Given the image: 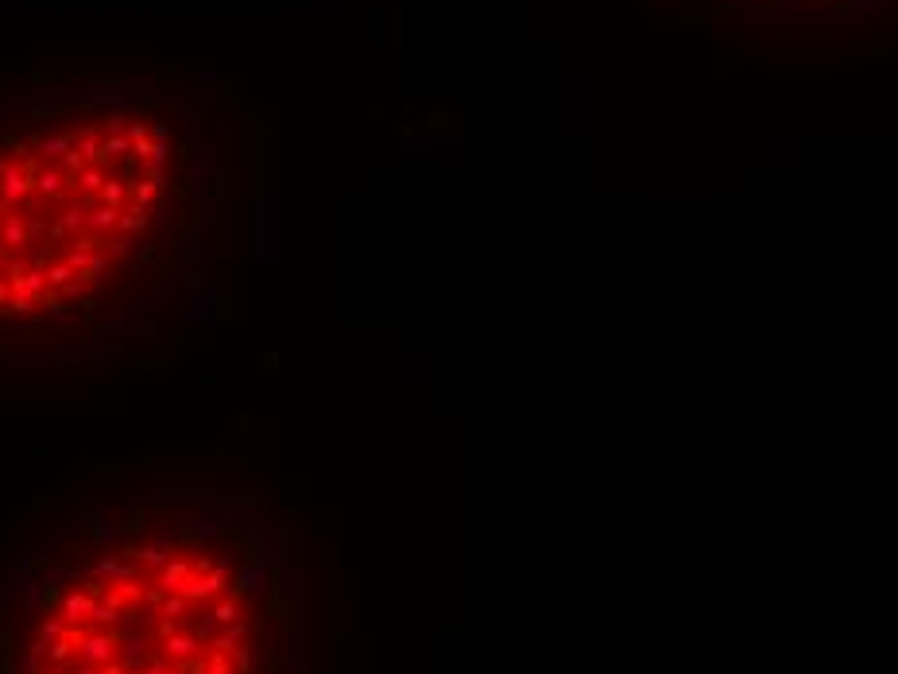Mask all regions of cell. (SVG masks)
<instances>
[{"instance_id": "obj_20", "label": "cell", "mask_w": 898, "mask_h": 674, "mask_svg": "<svg viewBox=\"0 0 898 674\" xmlns=\"http://www.w3.org/2000/svg\"><path fill=\"white\" fill-rule=\"evenodd\" d=\"M182 612H186V597L175 593V597H166V601H163V616H166V620H182Z\"/></svg>"}, {"instance_id": "obj_7", "label": "cell", "mask_w": 898, "mask_h": 674, "mask_svg": "<svg viewBox=\"0 0 898 674\" xmlns=\"http://www.w3.org/2000/svg\"><path fill=\"white\" fill-rule=\"evenodd\" d=\"M198 635H186V632H175V635H166L163 639V651L171 655V659H178V663H182V659H194L198 655Z\"/></svg>"}, {"instance_id": "obj_9", "label": "cell", "mask_w": 898, "mask_h": 674, "mask_svg": "<svg viewBox=\"0 0 898 674\" xmlns=\"http://www.w3.org/2000/svg\"><path fill=\"white\" fill-rule=\"evenodd\" d=\"M105 182L108 178H105V171H101V163H89L74 175V190H82V194H93V190H101Z\"/></svg>"}, {"instance_id": "obj_15", "label": "cell", "mask_w": 898, "mask_h": 674, "mask_svg": "<svg viewBox=\"0 0 898 674\" xmlns=\"http://www.w3.org/2000/svg\"><path fill=\"white\" fill-rule=\"evenodd\" d=\"M236 612H240V597H224L209 616H213L217 624H236Z\"/></svg>"}, {"instance_id": "obj_13", "label": "cell", "mask_w": 898, "mask_h": 674, "mask_svg": "<svg viewBox=\"0 0 898 674\" xmlns=\"http://www.w3.org/2000/svg\"><path fill=\"white\" fill-rule=\"evenodd\" d=\"M74 147V136H47V140H39V156L43 159H62Z\"/></svg>"}, {"instance_id": "obj_26", "label": "cell", "mask_w": 898, "mask_h": 674, "mask_svg": "<svg viewBox=\"0 0 898 674\" xmlns=\"http://www.w3.org/2000/svg\"><path fill=\"white\" fill-rule=\"evenodd\" d=\"M124 128V117H108V132H120Z\"/></svg>"}, {"instance_id": "obj_1", "label": "cell", "mask_w": 898, "mask_h": 674, "mask_svg": "<svg viewBox=\"0 0 898 674\" xmlns=\"http://www.w3.org/2000/svg\"><path fill=\"white\" fill-rule=\"evenodd\" d=\"M120 647V632H105V635H82L78 639V651L89 666H105L113 663V655Z\"/></svg>"}, {"instance_id": "obj_19", "label": "cell", "mask_w": 898, "mask_h": 674, "mask_svg": "<svg viewBox=\"0 0 898 674\" xmlns=\"http://www.w3.org/2000/svg\"><path fill=\"white\" fill-rule=\"evenodd\" d=\"M74 275H78V272H74L70 264H50V268H47V279H50L55 287H66Z\"/></svg>"}, {"instance_id": "obj_25", "label": "cell", "mask_w": 898, "mask_h": 674, "mask_svg": "<svg viewBox=\"0 0 898 674\" xmlns=\"http://www.w3.org/2000/svg\"><path fill=\"white\" fill-rule=\"evenodd\" d=\"M144 674H166V666H163V663H159V659H151V663H147V666H144Z\"/></svg>"}, {"instance_id": "obj_16", "label": "cell", "mask_w": 898, "mask_h": 674, "mask_svg": "<svg viewBox=\"0 0 898 674\" xmlns=\"http://www.w3.org/2000/svg\"><path fill=\"white\" fill-rule=\"evenodd\" d=\"M124 198H128V186L117 182V178H108V182L101 186V202H105V205H117V209H120V202H124Z\"/></svg>"}, {"instance_id": "obj_29", "label": "cell", "mask_w": 898, "mask_h": 674, "mask_svg": "<svg viewBox=\"0 0 898 674\" xmlns=\"http://www.w3.org/2000/svg\"><path fill=\"white\" fill-rule=\"evenodd\" d=\"M70 674H97V671H93V666L86 663V666H78V671H70Z\"/></svg>"}, {"instance_id": "obj_27", "label": "cell", "mask_w": 898, "mask_h": 674, "mask_svg": "<svg viewBox=\"0 0 898 674\" xmlns=\"http://www.w3.org/2000/svg\"><path fill=\"white\" fill-rule=\"evenodd\" d=\"M8 252H12V248L0 245V272H8Z\"/></svg>"}, {"instance_id": "obj_14", "label": "cell", "mask_w": 898, "mask_h": 674, "mask_svg": "<svg viewBox=\"0 0 898 674\" xmlns=\"http://www.w3.org/2000/svg\"><path fill=\"white\" fill-rule=\"evenodd\" d=\"M0 674H16V635H0Z\"/></svg>"}, {"instance_id": "obj_11", "label": "cell", "mask_w": 898, "mask_h": 674, "mask_svg": "<svg viewBox=\"0 0 898 674\" xmlns=\"http://www.w3.org/2000/svg\"><path fill=\"white\" fill-rule=\"evenodd\" d=\"M113 156H132V140L120 136V132H108L101 140V159H113Z\"/></svg>"}, {"instance_id": "obj_8", "label": "cell", "mask_w": 898, "mask_h": 674, "mask_svg": "<svg viewBox=\"0 0 898 674\" xmlns=\"http://www.w3.org/2000/svg\"><path fill=\"white\" fill-rule=\"evenodd\" d=\"M86 225L93 229V233H105V229H120V209H117V205H105V202H101L97 209H93V214L86 217Z\"/></svg>"}, {"instance_id": "obj_23", "label": "cell", "mask_w": 898, "mask_h": 674, "mask_svg": "<svg viewBox=\"0 0 898 674\" xmlns=\"http://www.w3.org/2000/svg\"><path fill=\"white\" fill-rule=\"evenodd\" d=\"M132 252V236H117V241H108V256H128Z\"/></svg>"}, {"instance_id": "obj_18", "label": "cell", "mask_w": 898, "mask_h": 674, "mask_svg": "<svg viewBox=\"0 0 898 674\" xmlns=\"http://www.w3.org/2000/svg\"><path fill=\"white\" fill-rule=\"evenodd\" d=\"M8 310H12V314H28V310H35V294H28V291H12Z\"/></svg>"}, {"instance_id": "obj_12", "label": "cell", "mask_w": 898, "mask_h": 674, "mask_svg": "<svg viewBox=\"0 0 898 674\" xmlns=\"http://www.w3.org/2000/svg\"><path fill=\"white\" fill-rule=\"evenodd\" d=\"M86 217H89V214H82L78 205H74V209H66V214H62V221L50 229V236L59 241V236H66V233H78L82 225H86Z\"/></svg>"}, {"instance_id": "obj_4", "label": "cell", "mask_w": 898, "mask_h": 674, "mask_svg": "<svg viewBox=\"0 0 898 674\" xmlns=\"http://www.w3.org/2000/svg\"><path fill=\"white\" fill-rule=\"evenodd\" d=\"M89 574L101 581H136V566H128L120 558H101L97 566H89Z\"/></svg>"}, {"instance_id": "obj_6", "label": "cell", "mask_w": 898, "mask_h": 674, "mask_svg": "<svg viewBox=\"0 0 898 674\" xmlns=\"http://www.w3.org/2000/svg\"><path fill=\"white\" fill-rule=\"evenodd\" d=\"M35 190L43 198H62L66 194V175L59 167H43V171H35Z\"/></svg>"}, {"instance_id": "obj_5", "label": "cell", "mask_w": 898, "mask_h": 674, "mask_svg": "<svg viewBox=\"0 0 898 674\" xmlns=\"http://www.w3.org/2000/svg\"><path fill=\"white\" fill-rule=\"evenodd\" d=\"M28 225H23V217L20 214H4L0 217V245L4 248H20V245H28Z\"/></svg>"}, {"instance_id": "obj_10", "label": "cell", "mask_w": 898, "mask_h": 674, "mask_svg": "<svg viewBox=\"0 0 898 674\" xmlns=\"http://www.w3.org/2000/svg\"><path fill=\"white\" fill-rule=\"evenodd\" d=\"M186 577H190V562H182V558H178V562H166V566H163V589L182 597V581H186Z\"/></svg>"}, {"instance_id": "obj_22", "label": "cell", "mask_w": 898, "mask_h": 674, "mask_svg": "<svg viewBox=\"0 0 898 674\" xmlns=\"http://www.w3.org/2000/svg\"><path fill=\"white\" fill-rule=\"evenodd\" d=\"M117 608H108L105 601H101V605H93V620H101V624H117Z\"/></svg>"}, {"instance_id": "obj_28", "label": "cell", "mask_w": 898, "mask_h": 674, "mask_svg": "<svg viewBox=\"0 0 898 674\" xmlns=\"http://www.w3.org/2000/svg\"><path fill=\"white\" fill-rule=\"evenodd\" d=\"M12 299V283H0V303H8Z\"/></svg>"}, {"instance_id": "obj_21", "label": "cell", "mask_w": 898, "mask_h": 674, "mask_svg": "<svg viewBox=\"0 0 898 674\" xmlns=\"http://www.w3.org/2000/svg\"><path fill=\"white\" fill-rule=\"evenodd\" d=\"M66 635V624L62 620H43V632H39V639H47V644H55V639H62Z\"/></svg>"}, {"instance_id": "obj_24", "label": "cell", "mask_w": 898, "mask_h": 674, "mask_svg": "<svg viewBox=\"0 0 898 674\" xmlns=\"http://www.w3.org/2000/svg\"><path fill=\"white\" fill-rule=\"evenodd\" d=\"M128 140H132V144L147 140V124H144V120H132V124H128Z\"/></svg>"}, {"instance_id": "obj_3", "label": "cell", "mask_w": 898, "mask_h": 674, "mask_svg": "<svg viewBox=\"0 0 898 674\" xmlns=\"http://www.w3.org/2000/svg\"><path fill=\"white\" fill-rule=\"evenodd\" d=\"M93 597H86V593H66L62 597V624H82L86 616H93Z\"/></svg>"}, {"instance_id": "obj_2", "label": "cell", "mask_w": 898, "mask_h": 674, "mask_svg": "<svg viewBox=\"0 0 898 674\" xmlns=\"http://www.w3.org/2000/svg\"><path fill=\"white\" fill-rule=\"evenodd\" d=\"M264 577H267V566H260V562H245L240 566V574H236V581H233V597H252V593H260L264 589Z\"/></svg>"}, {"instance_id": "obj_17", "label": "cell", "mask_w": 898, "mask_h": 674, "mask_svg": "<svg viewBox=\"0 0 898 674\" xmlns=\"http://www.w3.org/2000/svg\"><path fill=\"white\" fill-rule=\"evenodd\" d=\"M128 554L136 558V562H144V566H166V554L159 547H128Z\"/></svg>"}]
</instances>
